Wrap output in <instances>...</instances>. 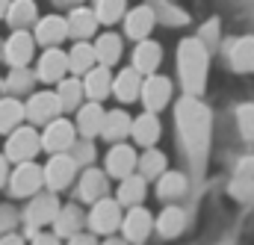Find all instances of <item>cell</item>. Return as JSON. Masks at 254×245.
I'll return each mask as SVG.
<instances>
[{
	"label": "cell",
	"mask_w": 254,
	"mask_h": 245,
	"mask_svg": "<svg viewBox=\"0 0 254 245\" xmlns=\"http://www.w3.org/2000/svg\"><path fill=\"white\" fill-rule=\"evenodd\" d=\"M178 127L192 160H201L210 148V113L198 104L195 95H187L178 104Z\"/></svg>",
	"instance_id": "cell-1"
},
{
	"label": "cell",
	"mask_w": 254,
	"mask_h": 245,
	"mask_svg": "<svg viewBox=\"0 0 254 245\" xmlns=\"http://www.w3.org/2000/svg\"><path fill=\"white\" fill-rule=\"evenodd\" d=\"M178 71L184 80V89L190 95H201L204 83H207V51L201 39H187L178 48Z\"/></svg>",
	"instance_id": "cell-2"
},
{
	"label": "cell",
	"mask_w": 254,
	"mask_h": 245,
	"mask_svg": "<svg viewBox=\"0 0 254 245\" xmlns=\"http://www.w3.org/2000/svg\"><path fill=\"white\" fill-rule=\"evenodd\" d=\"M89 228H92V234H113L116 228H122V204L107 195L98 198L89 213Z\"/></svg>",
	"instance_id": "cell-3"
},
{
	"label": "cell",
	"mask_w": 254,
	"mask_h": 245,
	"mask_svg": "<svg viewBox=\"0 0 254 245\" xmlns=\"http://www.w3.org/2000/svg\"><path fill=\"white\" fill-rule=\"evenodd\" d=\"M39 148H42V136L33 127H15L6 142V157L15 163H24V160H33Z\"/></svg>",
	"instance_id": "cell-4"
},
{
	"label": "cell",
	"mask_w": 254,
	"mask_h": 245,
	"mask_svg": "<svg viewBox=\"0 0 254 245\" xmlns=\"http://www.w3.org/2000/svg\"><path fill=\"white\" fill-rule=\"evenodd\" d=\"M45 184V169H39L33 160H24L18 169H15V175H12V181H9V189H12V195H18V198H27V195H36L39 189Z\"/></svg>",
	"instance_id": "cell-5"
},
{
	"label": "cell",
	"mask_w": 254,
	"mask_h": 245,
	"mask_svg": "<svg viewBox=\"0 0 254 245\" xmlns=\"http://www.w3.org/2000/svg\"><path fill=\"white\" fill-rule=\"evenodd\" d=\"M77 142V127L65 119H54L48 122L45 133H42V148H48L51 154H60V151H71V145Z\"/></svg>",
	"instance_id": "cell-6"
},
{
	"label": "cell",
	"mask_w": 254,
	"mask_h": 245,
	"mask_svg": "<svg viewBox=\"0 0 254 245\" xmlns=\"http://www.w3.org/2000/svg\"><path fill=\"white\" fill-rule=\"evenodd\" d=\"M74 175H77V160L68 157L65 151L54 154L48 160V166H45V184L51 186V189H65L74 181Z\"/></svg>",
	"instance_id": "cell-7"
},
{
	"label": "cell",
	"mask_w": 254,
	"mask_h": 245,
	"mask_svg": "<svg viewBox=\"0 0 254 245\" xmlns=\"http://www.w3.org/2000/svg\"><path fill=\"white\" fill-rule=\"evenodd\" d=\"M142 104H145V110H151V113H160L166 104H169V98H172V83H169V77H160L157 71L154 74H148V80L142 83Z\"/></svg>",
	"instance_id": "cell-8"
},
{
	"label": "cell",
	"mask_w": 254,
	"mask_h": 245,
	"mask_svg": "<svg viewBox=\"0 0 254 245\" xmlns=\"http://www.w3.org/2000/svg\"><path fill=\"white\" fill-rule=\"evenodd\" d=\"M60 113H63V107H60V98H57L54 92H36V95L30 98V104L24 107V116H30L33 124L54 122Z\"/></svg>",
	"instance_id": "cell-9"
},
{
	"label": "cell",
	"mask_w": 254,
	"mask_h": 245,
	"mask_svg": "<svg viewBox=\"0 0 254 245\" xmlns=\"http://www.w3.org/2000/svg\"><path fill=\"white\" fill-rule=\"evenodd\" d=\"M60 213V201L57 195H36L33 204L27 207V225H30V234H36V228L42 225H51Z\"/></svg>",
	"instance_id": "cell-10"
},
{
	"label": "cell",
	"mask_w": 254,
	"mask_h": 245,
	"mask_svg": "<svg viewBox=\"0 0 254 245\" xmlns=\"http://www.w3.org/2000/svg\"><path fill=\"white\" fill-rule=\"evenodd\" d=\"M110 92H113L110 65H92L83 74V95H89V101H104Z\"/></svg>",
	"instance_id": "cell-11"
},
{
	"label": "cell",
	"mask_w": 254,
	"mask_h": 245,
	"mask_svg": "<svg viewBox=\"0 0 254 245\" xmlns=\"http://www.w3.org/2000/svg\"><path fill=\"white\" fill-rule=\"evenodd\" d=\"M122 228H125V240H127V243L139 245V243H145V240H148V234H151V228H154V219H151V213H148V210L133 207L125 219H122Z\"/></svg>",
	"instance_id": "cell-12"
},
{
	"label": "cell",
	"mask_w": 254,
	"mask_h": 245,
	"mask_svg": "<svg viewBox=\"0 0 254 245\" xmlns=\"http://www.w3.org/2000/svg\"><path fill=\"white\" fill-rule=\"evenodd\" d=\"M3 57L12 68H21L33 60V36L24 30H15V36H9V42L3 45Z\"/></svg>",
	"instance_id": "cell-13"
},
{
	"label": "cell",
	"mask_w": 254,
	"mask_h": 245,
	"mask_svg": "<svg viewBox=\"0 0 254 245\" xmlns=\"http://www.w3.org/2000/svg\"><path fill=\"white\" fill-rule=\"evenodd\" d=\"M160 133H163V127H160V119H157V113H142V116H136L133 124H130V136L142 145V148H154L157 145V139H160Z\"/></svg>",
	"instance_id": "cell-14"
},
{
	"label": "cell",
	"mask_w": 254,
	"mask_h": 245,
	"mask_svg": "<svg viewBox=\"0 0 254 245\" xmlns=\"http://www.w3.org/2000/svg\"><path fill=\"white\" fill-rule=\"evenodd\" d=\"M163 62V48L151 39H142L136 42V51H133V68L139 74H154Z\"/></svg>",
	"instance_id": "cell-15"
},
{
	"label": "cell",
	"mask_w": 254,
	"mask_h": 245,
	"mask_svg": "<svg viewBox=\"0 0 254 245\" xmlns=\"http://www.w3.org/2000/svg\"><path fill=\"white\" fill-rule=\"evenodd\" d=\"M136 163H139V157H136V151H133L130 145H113L110 154H107V172H110L113 178H127V175H133Z\"/></svg>",
	"instance_id": "cell-16"
},
{
	"label": "cell",
	"mask_w": 254,
	"mask_h": 245,
	"mask_svg": "<svg viewBox=\"0 0 254 245\" xmlns=\"http://www.w3.org/2000/svg\"><path fill=\"white\" fill-rule=\"evenodd\" d=\"M154 24H157V18H154V9H151V6H136L133 12H127L125 30H127V36H130V39L142 42V39H148V36H151Z\"/></svg>",
	"instance_id": "cell-17"
},
{
	"label": "cell",
	"mask_w": 254,
	"mask_h": 245,
	"mask_svg": "<svg viewBox=\"0 0 254 245\" xmlns=\"http://www.w3.org/2000/svg\"><path fill=\"white\" fill-rule=\"evenodd\" d=\"M101 124H104V110L98 101H89L86 107H77V130L83 139H95L101 136Z\"/></svg>",
	"instance_id": "cell-18"
},
{
	"label": "cell",
	"mask_w": 254,
	"mask_h": 245,
	"mask_svg": "<svg viewBox=\"0 0 254 245\" xmlns=\"http://www.w3.org/2000/svg\"><path fill=\"white\" fill-rule=\"evenodd\" d=\"M63 39H68V21L60 18V15H48L36 24V42L42 45H60Z\"/></svg>",
	"instance_id": "cell-19"
},
{
	"label": "cell",
	"mask_w": 254,
	"mask_h": 245,
	"mask_svg": "<svg viewBox=\"0 0 254 245\" xmlns=\"http://www.w3.org/2000/svg\"><path fill=\"white\" fill-rule=\"evenodd\" d=\"M65 71H68V54L57 51V48H51L39 62V77L45 83H60L65 77Z\"/></svg>",
	"instance_id": "cell-20"
},
{
	"label": "cell",
	"mask_w": 254,
	"mask_h": 245,
	"mask_svg": "<svg viewBox=\"0 0 254 245\" xmlns=\"http://www.w3.org/2000/svg\"><path fill=\"white\" fill-rule=\"evenodd\" d=\"M65 21H68V36H74V39H80V42L89 39V36L95 33V27H98L95 12H92V9H83V6H74Z\"/></svg>",
	"instance_id": "cell-21"
},
{
	"label": "cell",
	"mask_w": 254,
	"mask_h": 245,
	"mask_svg": "<svg viewBox=\"0 0 254 245\" xmlns=\"http://www.w3.org/2000/svg\"><path fill=\"white\" fill-rule=\"evenodd\" d=\"M228 62L234 71H254V36H243L228 48Z\"/></svg>",
	"instance_id": "cell-22"
},
{
	"label": "cell",
	"mask_w": 254,
	"mask_h": 245,
	"mask_svg": "<svg viewBox=\"0 0 254 245\" xmlns=\"http://www.w3.org/2000/svg\"><path fill=\"white\" fill-rule=\"evenodd\" d=\"M113 92H116V98L119 101H136L139 98V92H142V83H139V71L136 68H125V71H119V77L113 80Z\"/></svg>",
	"instance_id": "cell-23"
},
{
	"label": "cell",
	"mask_w": 254,
	"mask_h": 245,
	"mask_svg": "<svg viewBox=\"0 0 254 245\" xmlns=\"http://www.w3.org/2000/svg\"><path fill=\"white\" fill-rule=\"evenodd\" d=\"M130 124L133 119L127 116L125 110H116V113H104V124H101V136L110 139V142H119L130 133Z\"/></svg>",
	"instance_id": "cell-24"
},
{
	"label": "cell",
	"mask_w": 254,
	"mask_h": 245,
	"mask_svg": "<svg viewBox=\"0 0 254 245\" xmlns=\"http://www.w3.org/2000/svg\"><path fill=\"white\" fill-rule=\"evenodd\" d=\"M54 228H57V237H74V234H80V228H83V213H80V207H74V204L60 207V213H57V219H54Z\"/></svg>",
	"instance_id": "cell-25"
},
{
	"label": "cell",
	"mask_w": 254,
	"mask_h": 245,
	"mask_svg": "<svg viewBox=\"0 0 254 245\" xmlns=\"http://www.w3.org/2000/svg\"><path fill=\"white\" fill-rule=\"evenodd\" d=\"M184 228H187V213H184L181 207H166V210L160 213V219H157V231H160V237H166V240L178 237Z\"/></svg>",
	"instance_id": "cell-26"
},
{
	"label": "cell",
	"mask_w": 254,
	"mask_h": 245,
	"mask_svg": "<svg viewBox=\"0 0 254 245\" xmlns=\"http://www.w3.org/2000/svg\"><path fill=\"white\" fill-rule=\"evenodd\" d=\"M104 195H107V178H104V172H98V169L83 172V178H80V198L95 204Z\"/></svg>",
	"instance_id": "cell-27"
},
{
	"label": "cell",
	"mask_w": 254,
	"mask_h": 245,
	"mask_svg": "<svg viewBox=\"0 0 254 245\" xmlns=\"http://www.w3.org/2000/svg\"><path fill=\"white\" fill-rule=\"evenodd\" d=\"M92 48H95V57H98L101 65H116L119 57H122V39L116 33H104Z\"/></svg>",
	"instance_id": "cell-28"
},
{
	"label": "cell",
	"mask_w": 254,
	"mask_h": 245,
	"mask_svg": "<svg viewBox=\"0 0 254 245\" xmlns=\"http://www.w3.org/2000/svg\"><path fill=\"white\" fill-rule=\"evenodd\" d=\"M95 62H98L95 48H92L89 42H77V45L71 48V54H68V71H74V74H86Z\"/></svg>",
	"instance_id": "cell-29"
},
{
	"label": "cell",
	"mask_w": 254,
	"mask_h": 245,
	"mask_svg": "<svg viewBox=\"0 0 254 245\" xmlns=\"http://www.w3.org/2000/svg\"><path fill=\"white\" fill-rule=\"evenodd\" d=\"M6 18H9V27L24 30L27 24L36 21V3L33 0H12L9 9H6Z\"/></svg>",
	"instance_id": "cell-30"
},
{
	"label": "cell",
	"mask_w": 254,
	"mask_h": 245,
	"mask_svg": "<svg viewBox=\"0 0 254 245\" xmlns=\"http://www.w3.org/2000/svg\"><path fill=\"white\" fill-rule=\"evenodd\" d=\"M187 192V178L181 172H163L160 181H157V195L172 201V198H181Z\"/></svg>",
	"instance_id": "cell-31"
},
{
	"label": "cell",
	"mask_w": 254,
	"mask_h": 245,
	"mask_svg": "<svg viewBox=\"0 0 254 245\" xmlns=\"http://www.w3.org/2000/svg\"><path fill=\"white\" fill-rule=\"evenodd\" d=\"M142 198H145V178L142 175H127V178H122L116 201L119 204H139Z\"/></svg>",
	"instance_id": "cell-32"
},
{
	"label": "cell",
	"mask_w": 254,
	"mask_h": 245,
	"mask_svg": "<svg viewBox=\"0 0 254 245\" xmlns=\"http://www.w3.org/2000/svg\"><path fill=\"white\" fill-rule=\"evenodd\" d=\"M57 98H60V107L63 110H77L80 101H83V83L80 80H60Z\"/></svg>",
	"instance_id": "cell-33"
},
{
	"label": "cell",
	"mask_w": 254,
	"mask_h": 245,
	"mask_svg": "<svg viewBox=\"0 0 254 245\" xmlns=\"http://www.w3.org/2000/svg\"><path fill=\"white\" fill-rule=\"evenodd\" d=\"M136 166H139V175H142L145 181H148V178H160V175L166 172V157L151 148V151H145V154L139 157Z\"/></svg>",
	"instance_id": "cell-34"
},
{
	"label": "cell",
	"mask_w": 254,
	"mask_h": 245,
	"mask_svg": "<svg viewBox=\"0 0 254 245\" xmlns=\"http://www.w3.org/2000/svg\"><path fill=\"white\" fill-rule=\"evenodd\" d=\"M21 119H24V107H21L15 98L0 101V130H3V133L15 130V127L21 124Z\"/></svg>",
	"instance_id": "cell-35"
},
{
	"label": "cell",
	"mask_w": 254,
	"mask_h": 245,
	"mask_svg": "<svg viewBox=\"0 0 254 245\" xmlns=\"http://www.w3.org/2000/svg\"><path fill=\"white\" fill-rule=\"evenodd\" d=\"M127 0H95V18L104 24H113L125 15Z\"/></svg>",
	"instance_id": "cell-36"
},
{
	"label": "cell",
	"mask_w": 254,
	"mask_h": 245,
	"mask_svg": "<svg viewBox=\"0 0 254 245\" xmlns=\"http://www.w3.org/2000/svg\"><path fill=\"white\" fill-rule=\"evenodd\" d=\"M6 89L15 92V95L30 92V89H33V71H27V65L12 68V74H9V80H6Z\"/></svg>",
	"instance_id": "cell-37"
},
{
	"label": "cell",
	"mask_w": 254,
	"mask_h": 245,
	"mask_svg": "<svg viewBox=\"0 0 254 245\" xmlns=\"http://www.w3.org/2000/svg\"><path fill=\"white\" fill-rule=\"evenodd\" d=\"M237 122H240V130H243L249 139H254V107L252 104H246V107L237 110Z\"/></svg>",
	"instance_id": "cell-38"
},
{
	"label": "cell",
	"mask_w": 254,
	"mask_h": 245,
	"mask_svg": "<svg viewBox=\"0 0 254 245\" xmlns=\"http://www.w3.org/2000/svg\"><path fill=\"white\" fill-rule=\"evenodd\" d=\"M71 148H77V151H74V154H77V157H74V160H77V163H89V160H92V157H95V145H92V139H83V142H80V145H77V142H74V145H71Z\"/></svg>",
	"instance_id": "cell-39"
},
{
	"label": "cell",
	"mask_w": 254,
	"mask_h": 245,
	"mask_svg": "<svg viewBox=\"0 0 254 245\" xmlns=\"http://www.w3.org/2000/svg\"><path fill=\"white\" fill-rule=\"evenodd\" d=\"M15 225V210L12 207H0V234H6Z\"/></svg>",
	"instance_id": "cell-40"
},
{
	"label": "cell",
	"mask_w": 254,
	"mask_h": 245,
	"mask_svg": "<svg viewBox=\"0 0 254 245\" xmlns=\"http://www.w3.org/2000/svg\"><path fill=\"white\" fill-rule=\"evenodd\" d=\"M33 245H60V237L57 234H36Z\"/></svg>",
	"instance_id": "cell-41"
},
{
	"label": "cell",
	"mask_w": 254,
	"mask_h": 245,
	"mask_svg": "<svg viewBox=\"0 0 254 245\" xmlns=\"http://www.w3.org/2000/svg\"><path fill=\"white\" fill-rule=\"evenodd\" d=\"M68 245H95V240L89 234H74V237H68Z\"/></svg>",
	"instance_id": "cell-42"
},
{
	"label": "cell",
	"mask_w": 254,
	"mask_h": 245,
	"mask_svg": "<svg viewBox=\"0 0 254 245\" xmlns=\"http://www.w3.org/2000/svg\"><path fill=\"white\" fill-rule=\"evenodd\" d=\"M0 245H24V243H21V237H15V234H6V237L0 240Z\"/></svg>",
	"instance_id": "cell-43"
},
{
	"label": "cell",
	"mask_w": 254,
	"mask_h": 245,
	"mask_svg": "<svg viewBox=\"0 0 254 245\" xmlns=\"http://www.w3.org/2000/svg\"><path fill=\"white\" fill-rule=\"evenodd\" d=\"M6 181V157H0V186Z\"/></svg>",
	"instance_id": "cell-44"
},
{
	"label": "cell",
	"mask_w": 254,
	"mask_h": 245,
	"mask_svg": "<svg viewBox=\"0 0 254 245\" xmlns=\"http://www.w3.org/2000/svg\"><path fill=\"white\" fill-rule=\"evenodd\" d=\"M57 6H77V3H83V0H54Z\"/></svg>",
	"instance_id": "cell-45"
},
{
	"label": "cell",
	"mask_w": 254,
	"mask_h": 245,
	"mask_svg": "<svg viewBox=\"0 0 254 245\" xmlns=\"http://www.w3.org/2000/svg\"><path fill=\"white\" fill-rule=\"evenodd\" d=\"M6 9H9V0H0V15H6Z\"/></svg>",
	"instance_id": "cell-46"
},
{
	"label": "cell",
	"mask_w": 254,
	"mask_h": 245,
	"mask_svg": "<svg viewBox=\"0 0 254 245\" xmlns=\"http://www.w3.org/2000/svg\"><path fill=\"white\" fill-rule=\"evenodd\" d=\"M104 245H125V243H122V240H107Z\"/></svg>",
	"instance_id": "cell-47"
},
{
	"label": "cell",
	"mask_w": 254,
	"mask_h": 245,
	"mask_svg": "<svg viewBox=\"0 0 254 245\" xmlns=\"http://www.w3.org/2000/svg\"><path fill=\"white\" fill-rule=\"evenodd\" d=\"M3 89H6V83H3V80H0V92H3Z\"/></svg>",
	"instance_id": "cell-48"
}]
</instances>
